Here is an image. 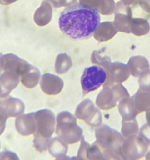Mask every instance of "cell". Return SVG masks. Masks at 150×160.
I'll return each instance as SVG.
<instances>
[{
	"mask_svg": "<svg viewBox=\"0 0 150 160\" xmlns=\"http://www.w3.org/2000/svg\"><path fill=\"white\" fill-rule=\"evenodd\" d=\"M130 30L131 33L136 36L145 35L150 31V24L145 19L132 17Z\"/></svg>",
	"mask_w": 150,
	"mask_h": 160,
	"instance_id": "cell-25",
	"label": "cell"
},
{
	"mask_svg": "<svg viewBox=\"0 0 150 160\" xmlns=\"http://www.w3.org/2000/svg\"><path fill=\"white\" fill-rule=\"evenodd\" d=\"M40 70L34 66L31 65L29 70L20 77V81L28 88H33L38 85L41 79Z\"/></svg>",
	"mask_w": 150,
	"mask_h": 160,
	"instance_id": "cell-21",
	"label": "cell"
},
{
	"mask_svg": "<svg viewBox=\"0 0 150 160\" xmlns=\"http://www.w3.org/2000/svg\"><path fill=\"white\" fill-rule=\"evenodd\" d=\"M118 110L123 118V120L124 121L134 120L135 119L136 116L139 114L136 109L132 97L131 98L129 97V98L121 100L119 102Z\"/></svg>",
	"mask_w": 150,
	"mask_h": 160,
	"instance_id": "cell-18",
	"label": "cell"
},
{
	"mask_svg": "<svg viewBox=\"0 0 150 160\" xmlns=\"http://www.w3.org/2000/svg\"><path fill=\"white\" fill-rule=\"evenodd\" d=\"M4 62L3 71H11L21 77L29 70L31 64L26 60L19 58L12 53H8L2 56Z\"/></svg>",
	"mask_w": 150,
	"mask_h": 160,
	"instance_id": "cell-10",
	"label": "cell"
},
{
	"mask_svg": "<svg viewBox=\"0 0 150 160\" xmlns=\"http://www.w3.org/2000/svg\"><path fill=\"white\" fill-rule=\"evenodd\" d=\"M56 134L67 144L81 141L83 131L77 123V117L68 111L60 112L56 117Z\"/></svg>",
	"mask_w": 150,
	"mask_h": 160,
	"instance_id": "cell-3",
	"label": "cell"
},
{
	"mask_svg": "<svg viewBox=\"0 0 150 160\" xmlns=\"http://www.w3.org/2000/svg\"><path fill=\"white\" fill-rule=\"evenodd\" d=\"M9 95V93L5 90L4 88H3V86H2V84L1 81H0V98H4V97L8 96Z\"/></svg>",
	"mask_w": 150,
	"mask_h": 160,
	"instance_id": "cell-35",
	"label": "cell"
},
{
	"mask_svg": "<svg viewBox=\"0 0 150 160\" xmlns=\"http://www.w3.org/2000/svg\"><path fill=\"white\" fill-rule=\"evenodd\" d=\"M120 102L115 92L112 87L103 88L96 98L95 105L98 108L102 110H108L114 108Z\"/></svg>",
	"mask_w": 150,
	"mask_h": 160,
	"instance_id": "cell-13",
	"label": "cell"
},
{
	"mask_svg": "<svg viewBox=\"0 0 150 160\" xmlns=\"http://www.w3.org/2000/svg\"><path fill=\"white\" fill-rule=\"evenodd\" d=\"M131 9L132 17L148 20L150 17V0H136Z\"/></svg>",
	"mask_w": 150,
	"mask_h": 160,
	"instance_id": "cell-20",
	"label": "cell"
},
{
	"mask_svg": "<svg viewBox=\"0 0 150 160\" xmlns=\"http://www.w3.org/2000/svg\"><path fill=\"white\" fill-rule=\"evenodd\" d=\"M0 104L2 105L9 117H17L23 113L25 105L23 101L12 96L0 98Z\"/></svg>",
	"mask_w": 150,
	"mask_h": 160,
	"instance_id": "cell-14",
	"label": "cell"
},
{
	"mask_svg": "<svg viewBox=\"0 0 150 160\" xmlns=\"http://www.w3.org/2000/svg\"><path fill=\"white\" fill-rule=\"evenodd\" d=\"M6 109L3 107L2 105L0 104V135L3 133L5 128H6V120L9 118Z\"/></svg>",
	"mask_w": 150,
	"mask_h": 160,
	"instance_id": "cell-33",
	"label": "cell"
},
{
	"mask_svg": "<svg viewBox=\"0 0 150 160\" xmlns=\"http://www.w3.org/2000/svg\"><path fill=\"white\" fill-rule=\"evenodd\" d=\"M100 21L98 11L88 5L76 2L62 11L59 25L67 37L73 40H84L93 35Z\"/></svg>",
	"mask_w": 150,
	"mask_h": 160,
	"instance_id": "cell-1",
	"label": "cell"
},
{
	"mask_svg": "<svg viewBox=\"0 0 150 160\" xmlns=\"http://www.w3.org/2000/svg\"><path fill=\"white\" fill-rule=\"evenodd\" d=\"M91 60L94 65L101 66L104 70L109 65V63H111L110 58L108 56H102L98 51H94L92 52Z\"/></svg>",
	"mask_w": 150,
	"mask_h": 160,
	"instance_id": "cell-28",
	"label": "cell"
},
{
	"mask_svg": "<svg viewBox=\"0 0 150 160\" xmlns=\"http://www.w3.org/2000/svg\"><path fill=\"white\" fill-rule=\"evenodd\" d=\"M52 18V6L48 2L44 0L40 7L34 12V22L38 26H45L50 23Z\"/></svg>",
	"mask_w": 150,
	"mask_h": 160,
	"instance_id": "cell-16",
	"label": "cell"
},
{
	"mask_svg": "<svg viewBox=\"0 0 150 160\" xmlns=\"http://www.w3.org/2000/svg\"><path fill=\"white\" fill-rule=\"evenodd\" d=\"M139 89L143 91H150V69L145 70L139 75Z\"/></svg>",
	"mask_w": 150,
	"mask_h": 160,
	"instance_id": "cell-29",
	"label": "cell"
},
{
	"mask_svg": "<svg viewBox=\"0 0 150 160\" xmlns=\"http://www.w3.org/2000/svg\"><path fill=\"white\" fill-rule=\"evenodd\" d=\"M123 4L127 5V6H131L136 0H120Z\"/></svg>",
	"mask_w": 150,
	"mask_h": 160,
	"instance_id": "cell-39",
	"label": "cell"
},
{
	"mask_svg": "<svg viewBox=\"0 0 150 160\" xmlns=\"http://www.w3.org/2000/svg\"><path fill=\"white\" fill-rule=\"evenodd\" d=\"M114 25L117 31L129 34L131 33V27L132 14H131V6L123 4L121 1L118 2L114 9Z\"/></svg>",
	"mask_w": 150,
	"mask_h": 160,
	"instance_id": "cell-9",
	"label": "cell"
},
{
	"mask_svg": "<svg viewBox=\"0 0 150 160\" xmlns=\"http://www.w3.org/2000/svg\"><path fill=\"white\" fill-rule=\"evenodd\" d=\"M145 117H146L147 123L150 127V108L147 111H145Z\"/></svg>",
	"mask_w": 150,
	"mask_h": 160,
	"instance_id": "cell-38",
	"label": "cell"
},
{
	"mask_svg": "<svg viewBox=\"0 0 150 160\" xmlns=\"http://www.w3.org/2000/svg\"><path fill=\"white\" fill-rule=\"evenodd\" d=\"M42 92L48 95H58L63 88V81L59 77L52 73H44L40 79Z\"/></svg>",
	"mask_w": 150,
	"mask_h": 160,
	"instance_id": "cell-11",
	"label": "cell"
},
{
	"mask_svg": "<svg viewBox=\"0 0 150 160\" xmlns=\"http://www.w3.org/2000/svg\"><path fill=\"white\" fill-rule=\"evenodd\" d=\"M55 160H78V158L76 157H70V156H67L66 155H63V156H59V157H56Z\"/></svg>",
	"mask_w": 150,
	"mask_h": 160,
	"instance_id": "cell-36",
	"label": "cell"
},
{
	"mask_svg": "<svg viewBox=\"0 0 150 160\" xmlns=\"http://www.w3.org/2000/svg\"><path fill=\"white\" fill-rule=\"evenodd\" d=\"M0 160H20V158L13 152L4 151L0 152Z\"/></svg>",
	"mask_w": 150,
	"mask_h": 160,
	"instance_id": "cell-34",
	"label": "cell"
},
{
	"mask_svg": "<svg viewBox=\"0 0 150 160\" xmlns=\"http://www.w3.org/2000/svg\"><path fill=\"white\" fill-rule=\"evenodd\" d=\"M52 7L59 8L62 6H70L76 3L77 0H45Z\"/></svg>",
	"mask_w": 150,
	"mask_h": 160,
	"instance_id": "cell-32",
	"label": "cell"
},
{
	"mask_svg": "<svg viewBox=\"0 0 150 160\" xmlns=\"http://www.w3.org/2000/svg\"><path fill=\"white\" fill-rule=\"evenodd\" d=\"M68 144L64 142L59 137L53 138L48 144V152L54 157L63 156L67 154L68 151Z\"/></svg>",
	"mask_w": 150,
	"mask_h": 160,
	"instance_id": "cell-24",
	"label": "cell"
},
{
	"mask_svg": "<svg viewBox=\"0 0 150 160\" xmlns=\"http://www.w3.org/2000/svg\"><path fill=\"white\" fill-rule=\"evenodd\" d=\"M15 126L17 132L21 135L28 136L30 134H34L36 131L34 112L18 116L16 119Z\"/></svg>",
	"mask_w": 150,
	"mask_h": 160,
	"instance_id": "cell-12",
	"label": "cell"
},
{
	"mask_svg": "<svg viewBox=\"0 0 150 160\" xmlns=\"http://www.w3.org/2000/svg\"><path fill=\"white\" fill-rule=\"evenodd\" d=\"M117 33V30L116 29L113 22L106 21L100 23L97 26L93 36L98 42H103L110 40L116 35Z\"/></svg>",
	"mask_w": 150,
	"mask_h": 160,
	"instance_id": "cell-15",
	"label": "cell"
},
{
	"mask_svg": "<svg viewBox=\"0 0 150 160\" xmlns=\"http://www.w3.org/2000/svg\"><path fill=\"white\" fill-rule=\"evenodd\" d=\"M36 131L34 134V146L40 152L48 149V144L56 131V119L50 109H41L34 112Z\"/></svg>",
	"mask_w": 150,
	"mask_h": 160,
	"instance_id": "cell-2",
	"label": "cell"
},
{
	"mask_svg": "<svg viewBox=\"0 0 150 160\" xmlns=\"http://www.w3.org/2000/svg\"><path fill=\"white\" fill-rule=\"evenodd\" d=\"M73 62L71 57L67 53H60L56 56L55 62V71L59 74H63L71 68Z\"/></svg>",
	"mask_w": 150,
	"mask_h": 160,
	"instance_id": "cell-26",
	"label": "cell"
},
{
	"mask_svg": "<svg viewBox=\"0 0 150 160\" xmlns=\"http://www.w3.org/2000/svg\"><path fill=\"white\" fill-rule=\"evenodd\" d=\"M127 65L129 68L130 73L134 77H139L142 72L149 68L148 61L142 56H132L130 58Z\"/></svg>",
	"mask_w": 150,
	"mask_h": 160,
	"instance_id": "cell-19",
	"label": "cell"
},
{
	"mask_svg": "<svg viewBox=\"0 0 150 160\" xmlns=\"http://www.w3.org/2000/svg\"><path fill=\"white\" fill-rule=\"evenodd\" d=\"M106 80V70L101 66L94 65L86 68L81 78L83 94L86 95L89 92L95 91L100 86L103 85Z\"/></svg>",
	"mask_w": 150,
	"mask_h": 160,
	"instance_id": "cell-6",
	"label": "cell"
},
{
	"mask_svg": "<svg viewBox=\"0 0 150 160\" xmlns=\"http://www.w3.org/2000/svg\"><path fill=\"white\" fill-rule=\"evenodd\" d=\"M105 70L106 73V80L103 84V88L111 87L118 83L121 84L127 81L131 74L128 65L120 62H111Z\"/></svg>",
	"mask_w": 150,
	"mask_h": 160,
	"instance_id": "cell-8",
	"label": "cell"
},
{
	"mask_svg": "<svg viewBox=\"0 0 150 160\" xmlns=\"http://www.w3.org/2000/svg\"><path fill=\"white\" fill-rule=\"evenodd\" d=\"M75 117L92 127H98L102 123L101 112L90 99L84 100L78 105L75 110Z\"/></svg>",
	"mask_w": 150,
	"mask_h": 160,
	"instance_id": "cell-7",
	"label": "cell"
},
{
	"mask_svg": "<svg viewBox=\"0 0 150 160\" xmlns=\"http://www.w3.org/2000/svg\"><path fill=\"white\" fill-rule=\"evenodd\" d=\"M95 137L97 142L103 146L108 147L117 154H120L125 138L117 130L112 129L107 125L101 124L95 129Z\"/></svg>",
	"mask_w": 150,
	"mask_h": 160,
	"instance_id": "cell-5",
	"label": "cell"
},
{
	"mask_svg": "<svg viewBox=\"0 0 150 160\" xmlns=\"http://www.w3.org/2000/svg\"><path fill=\"white\" fill-rule=\"evenodd\" d=\"M132 98L138 113L147 111L150 108V91L138 89Z\"/></svg>",
	"mask_w": 150,
	"mask_h": 160,
	"instance_id": "cell-22",
	"label": "cell"
},
{
	"mask_svg": "<svg viewBox=\"0 0 150 160\" xmlns=\"http://www.w3.org/2000/svg\"><path fill=\"white\" fill-rule=\"evenodd\" d=\"M145 159L150 160V150L146 153V154H145Z\"/></svg>",
	"mask_w": 150,
	"mask_h": 160,
	"instance_id": "cell-41",
	"label": "cell"
},
{
	"mask_svg": "<svg viewBox=\"0 0 150 160\" xmlns=\"http://www.w3.org/2000/svg\"><path fill=\"white\" fill-rule=\"evenodd\" d=\"M80 2L91 6L103 15H111L114 12L116 6L114 0H80Z\"/></svg>",
	"mask_w": 150,
	"mask_h": 160,
	"instance_id": "cell-17",
	"label": "cell"
},
{
	"mask_svg": "<svg viewBox=\"0 0 150 160\" xmlns=\"http://www.w3.org/2000/svg\"><path fill=\"white\" fill-rule=\"evenodd\" d=\"M149 145L138 134L129 136L124 139L120 156L122 160H138L145 156Z\"/></svg>",
	"mask_w": 150,
	"mask_h": 160,
	"instance_id": "cell-4",
	"label": "cell"
},
{
	"mask_svg": "<svg viewBox=\"0 0 150 160\" xmlns=\"http://www.w3.org/2000/svg\"><path fill=\"white\" fill-rule=\"evenodd\" d=\"M138 122L136 119L129 120V121L122 120L121 134L124 137V138L129 137V136L138 134Z\"/></svg>",
	"mask_w": 150,
	"mask_h": 160,
	"instance_id": "cell-27",
	"label": "cell"
},
{
	"mask_svg": "<svg viewBox=\"0 0 150 160\" xmlns=\"http://www.w3.org/2000/svg\"><path fill=\"white\" fill-rule=\"evenodd\" d=\"M98 143H99V142H98ZM100 145H101V144H100ZM101 145L102 147V152H103L102 160H122L120 155L116 153L114 151H112L111 148H108V147H106V146H103L102 145Z\"/></svg>",
	"mask_w": 150,
	"mask_h": 160,
	"instance_id": "cell-31",
	"label": "cell"
},
{
	"mask_svg": "<svg viewBox=\"0 0 150 160\" xmlns=\"http://www.w3.org/2000/svg\"><path fill=\"white\" fill-rule=\"evenodd\" d=\"M89 145H90V144L84 140V136L82 135V137H81V145H80L78 156H77V158H78V160H88L87 150L88 148L89 147Z\"/></svg>",
	"mask_w": 150,
	"mask_h": 160,
	"instance_id": "cell-30",
	"label": "cell"
},
{
	"mask_svg": "<svg viewBox=\"0 0 150 160\" xmlns=\"http://www.w3.org/2000/svg\"><path fill=\"white\" fill-rule=\"evenodd\" d=\"M3 67H4V62H3V59L2 56H0V75H1L2 72L3 70Z\"/></svg>",
	"mask_w": 150,
	"mask_h": 160,
	"instance_id": "cell-40",
	"label": "cell"
},
{
	"mask_svg": "<svg viewBox=\"0 0 150 160\" xmlns=\"http://www.w3.org/2000/svg\"><path fill=\"white\" fill-rule=\"evenodd\" d=\"M0 81L6 92L10 93L12 90L17 87L20 81V77L11 71H3L0 75Z\"/></svg>",
	"mask_w": 150,
	"mask_h": 160,
	"instance_id": "cell-23",
	"label": "cell"
},
{
	"mask_svg": "<svg viewBox=\"0 0 150 160\" xmlns=\"http://www.w3.org/2000/svg\"><path fill=\"white\" fill-rule=\"evenodd\" d=\"M17 0H0V4L3 5V6H8L12 3L15 2Z\"/></svg>",
	"mask_w": 150,
	"mask_h": 160,
	"instance_id": "cell-37",
	"label": "cell"
}]
</instances>
